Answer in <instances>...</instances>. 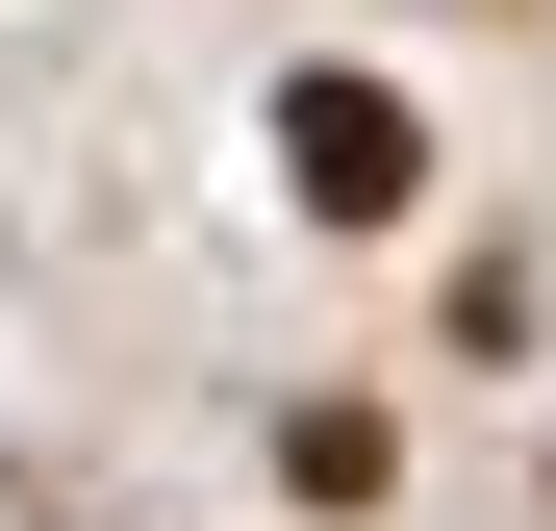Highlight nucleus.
<instances>
[{"label":"nucleus","mask_w":556,"mask_h":531,"mask_svg":"<svg viewBox=\"0 0 556 531\" xmlns=\"http://www.w3.org/2000/svg\"><path fill=\"white\" fill-rule=\"evenodd\" d=\"M304 203L380 228V203H405V102H354V76H329V102H304Z\"/></svg>","instance_id":"obj_1"}]
</instances>
